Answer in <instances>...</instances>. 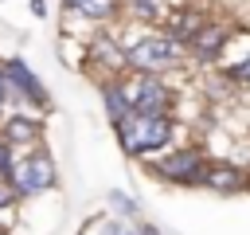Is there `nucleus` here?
<instances>
[{
    "mask_svg": "<svg viewBox=\"0 0 250 235\" xmlns=\"http://www.w3.org/2000/svg\"><path fill=\"white\" fill-rule=\"evenodd\" d=\"M8 180H12L16 196H39V192L55 188L59 172H55V161H51L47 149H31V153H20V161H16Z\"/></svg>",
    "mask_w": 250,
    "mask_h": 235,
    "instance_id": "20e7f679",
    "label": "nucleus"
},
{
    "mask_svg": "<svg viewBox=\"0 0 250 235\" xmlns=\"http://www.w3.org/2000/svg\"><path fill=\"white\" fill-rule=\"evenodd\" d=\"M0 137L12 145V149H39V137H43V125H39V118H31V114H8L4 121H0Z\"/></svg>",
    "mask_w": 250,
    "mask_h": 235,
    "instance_id": "0eeeda50",
    "label": "nucleus"
},
{
    "mask_svg": "<svg viewBox=\"0 0 250 235\" xmlns=\"http://www.w3.org/2000/svg\"><path fill=\"white\" fill-rule=\"evenodd\" d=\"M102 86V102H105V114H109V121H113V129L133 114V102H129V78H105V82H98Z\"/></svg>",
    "mask_w": 250,
    "mask_h": 235,
    "instance_id": "9b49d317",
    "label": "nucleus"
},
{
    "mask_svg": "<svg viewBox=\"0 0 250 235\" xmlns=\"http://www.w3.org/2000/svg\"><path fill=\"white\" fill-rule=\"evenodd\" d=\"M172 118H148V114H129L121 125H117V141L129 157H164L168 145H172Z\"/></svg>",
    "mask_w": 250,
    "mask_h": 235,
    "instance_id": "f03ea898",
    "label": "nucleus"
},
{
    "mask_svg": "<svg viewBox=\"0 0 250 235\" xmlns=\"http://www.w3.org/2000/svg\"><path fill=\"white\" fill-rule=\"evenodd\" d=\"M207 24H211V20H207L199 8H172V16L164 20V31H168L176 43H184V47H188V43H191Z\"/></svg>",
    "mask_w": 250,
    "mask_h": 235,
    "instance_id": "9d476101",
    "label": "nucleus"
},
{
    "mask_svg": "<svg viewBox=\"0 0 250 235\" xmlns=\"http://www.w3.org/2000/svg\"><path fill=\"white\" fill-rule=\"evenodd\" d=\"M227 43H230V31H227L223 24H207V27L188 43V55H191L195 63H219L223 51H227Z\"/></svg>",
    "mask_w": 250,
    "mask_h": 235,
    "instance_id": "6e6552de",
    "label": "nucleus"
},
{
    "mask_svg": "<svg viewBox=\"0 0 250 235\" xmlns=\"http://www.w3.org/2000/svg\"><path fill=\"white\" fill-rule=\"evenodd\" d=\"M105 235H148V227H129V223H113Z\"/></svg>",
    "mask_w": 250,
    "mask_h": 235,
    "instance_id": "f3484780",
    "label": "nucleus"
},
{
    "mask_svg": "<svg viewBox=\"0 0 250 235\" xmlns=\"http://www.w3.org/2000/svg\"><path fill=\"white\" fill-rule=\"evenodd\" d=\"M74 16H82V20H90V24H109V20H117L121 16V8H125V0H62Z\"/></svg>",
    "mask_w": 250,
    "mask_h": 235,
    "instance_id": "f8f14e48",
    "label": "nucleus"
},
{
    "mask_svg": "<svg viewBox=\"0 0 250 235\" xmlns=\"http://www.w3.org/2000/svg\"><path fill=\"white\" fill-rule=\"evenodd\" d=\"M8 102H16V90H12L8 74H4V63H0V114H4V106H8Z\"/></svg>",
    "mask_w": 250,
    "mask_h": 235,
    "instance_id": "2eb2a0df",
    "label": "nucleus"
},
{
    "mask_svg": "<svg viewBox=\"0 0 250 235\" xmlns=\"http://www.w3.org/2000/svg\"><path fill=\"white\" fill-rule=\"evenodd\" d=\"M4 74H8V82H12V90H16V102H31V106H39V110L51 106V94L43 90L39 74H35L23 59H4Z\"/></svg>",
    "mask_w": 250,
    "mask_h": 235,
    "instance_id": "423d86ee",
    "label": "nucleus"
},
{
    "mask_svg": "<svg viewBox=\"0 0 250 235\" xmlns=\"http://www.w3.org/2000/svg\"><path fill=\"white\" fill-rule=\"evenodd\" d=\"M223 74H227L230 82H238V86H250V55H246V59H238V63H227V67H223Z\"/></svg>",
    "mask_w": 250,
    "mask_h": 235,
    "instance_id": "ddd939ff",
    "label": "nucleus"
},
{
    "mask_svg": "<svg viewBox=\"0 0 250 235\" xmlns=\"http://www.w3.org/2000/svg\"><path fill=\"white\" fill-rule=\"evenodd\" d=\"M16 200H20V196H16V188H12V180H8V176H0V212H4V208H12Z\"/></svg>",
    "mask_w": 250,
    "mask_h": 235,
    "instance_id": "dca6fc26",
    "label": "nucleus"
},
{
    "mask_svg": "<svg viewBox=\"0 0 250 235\" xmlns=\"http://www.w3.org/2000/svg\"><path fill=\"white\" fill-rule=\"evenodd\" d=\"M129 102H133V114L168 118V110H172V90H168V82L156 78V74H133V78H129Z\"/></svg>",
    "mask_w": 250,
    "mask_h": 235,
    "instance_id": "39448f33",
    "label": "nucleus"
},
{
    "mask_svg": "<svg viewBox=\"0 0 250 235\" xmlns=\"http://www.w3.org/2000/svg\"><path fill=\"white\" fill-rule=\"evenodd\" d=\"M121 43H125V39H121ZM184 55H188V47L176 43L164 27H141V35H133V39L125 43V63H129V70H137V74H156V78H160L164 70L180 67Z\"/></svg>",
    "mask_w": 250,
    "mask_h": 235,
    "instance_id": "f257e3e1",
    "label": "nucleus"
},
{
    "mask_svg": "<svg viewBox=\"0 0 250 235\" xmlns=\"http://www.w3.org/2000/svg\"><path fill=\"white\" fill-rule=\"evenodd\" d=\"M0 235H4V231H0Z\"/></svg>",
    "mask_w": 250,
    "mask_h": 235,
    "instance_id": "a211bd4d",
    "label": "nucleus"
},
{
    "mask_svg": "<svg viewBox=\"0 0 250 235\" xmlns=\"http://www.w3.org/2000/svg\"><path fill=\"white\" fill-rule=\"evenodd\" d=\"M203 188L242 192V188H250V168H238V164H230V161H211V164H207V176H203Z\"/></svg>",
    "mask_w": 250,
    "mask_h": 235,
    "instance_id": "1a4fd4ad",
    "label": "nucleus"
},
{
    "mask_svg": "<svg viewBox=\"0 0 250 235\" xmlns=\"http://www.w3.org/2000/svg\"><path fill=\"white\" fill-rule=\"evenodd\" d=\"M207 164H211V161L203 157L199 145H184V149H168L164 157H156V161H152V172H156L160 180H168V184L195 188V184H203Z\"/></svg>",
    "mask_w": 250,
    "mask_h": 235,
    "instance_id": "7ed1b4c3",
    "label": "nucleus"
},
{
    "mask_svg": "<svg viewBox=\"0 0 250 235\" xmlns=\"http://www.w3.org/2000/svg\"><path fill=\"white\" fill-rule=\"evenodd\" d=\"M16 161H20V153L0 137V176H12V168H16Z\"/></svg>",
    "mask_w": 250,
    "mask_h": 235,
    "instance_id": "4468645a",
    "label": "nucleus"
}]
</instances>
